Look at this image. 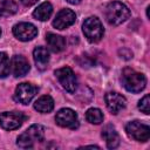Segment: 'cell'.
<instances>
[{"label": "cell", "mask_w": 150, "mask_h": 150, "mask_svg": "<svg viewBox=\"0 0 150 150\" xmlns=\"http://www.w3.org/2000/svg\"><path fill=\"white\" fill-rule=\"evenodd\" d=\"M0 35H1V30H0Z\"/></svg>", "instance_id": "cell-24"}, {"label": "cell", "mask_w": 150, "mask_h": 150, "mask_svg": "<svg viewBox=\"0 0 150 150\" xmlns=\"http://www.w3.org/2000/svg\"><path fill=\"white\" fill-rule=\"evenodd\" d=\"M55 75L60 82V84L68 91V93H75L77 88V79L69 67H63L57 70H55Z\"/></svg>", "instance_id": "cell-7"}, {"label": "cell", "mask_w": 150, "mask_h": 150, "mask_svg": "<svg viewBox=\"0 0 150 150\" xmlns=\"http://www.w3.org/2000/svg\"><path fill=\"white\" fill-rule=\"evenodd\" d=\"M129 16H130L129 8L120 1L109 2L104 8V18L109 25L118 26L124 21H127Z\"/></svg>", "instance_id": "cell-1"}, {"label": "cell", "mask_w": 150, "mask_h": 150, "mask_svg": "<svg viewBox=\"0 0 150 150\" xmlns=\"http://www.w3.org/2000/svg\"><path fill=\"white\" fill-rule=\"evenodd\" d=\"M27 116L20 111H5L0 114V125L5 130H14L22 125Z\"/></svg>", "instance_id": "cell-6"}, {"label": "cell", "mask_w": 150, "mask_h": 150, "mask_svg": "<svg viewBox=\"0 0 150 150\" xmlns=\"http://www.w3.org/2000/svg\"><path fill=\"white\" fill-rule=\"evenodd\" d=\"M54 108V100L49 95H43L40 98H38L34 103V109L38 110L39 112L47 114L50 112Z\"/></svg>", "instance_id": "cell-17"}, {"label": "cell", "mask_w": 150, "mask_h": 150, "mask_svg": "<svg viewBox=\"0 0 150 150\" xmlns=\"http://www.w3.org/2000/svg\"><path fill=\"white\" fill-rule=\"evenodd\" d=\"M122 84L130 93H141L146 86V79L142 73L125 68L122 73Z\"/></svg>", "instance_id": "cell-3"}, {"label": "cell", "mask_w": 150, "mask_h": 150, "mask_svg": "<svg viewBox=\"0 0 150 150\" xmlns=\"http://www.w3.org/2000/svg\"><path fill=\"white\" fill-rule=\"evenodd\" d=\"M69 4H73V5H77V4H80L81 2V0H67Z\"/></svg>", "instance_id": "cell-23"}, {"label": "cell", "mask_w": 150, "mask_h": 150, "mask_svg": "<svg viewBox=\"0 0 150 150\" xmlns=\"http://www.w3.org/2000/svg\"><path fill=\"white\" fill-rule=\"evenodd\" d=\"M11 71V62L8 55L5 52H0V77L5 79L9 75Z\"/></svg>", "instance_id": "cell-21"}, {"label": "cell", "mask_w": 150, "mask_h": 150, "mask_svg": "<svg viewBox=\"0 0 150 150\" xmlns=\"http://www.w3.org/2000/svg\"><path fill=\"white\" fill-rule=\"evenodd\" d=\"M45 137V129L40 124H33L21 135H19L16 144L21 149H30L35 143H39Z\"/></svg>", "instance_id": "cell-2"}, {"label": "cell", "mask_w": 150, "mask_h": 150, "mask_svg": "<svg viewBox=\"0 0 150 150\" xmlns=\"http://www.w3.org/2000/svg\"><path fill=\"white\" fill-rule=\"evenodd\" d=\"M125 131L128 136L138 142H146L150 137V128L149 125L139 122L131 121L125 125Z\"/></svg>", "instance_id": "cell-5"}, {"label": "cell", "mask_w": 150, "mask_h": 150, "mask_svg": "<svg viewBox=\"0 0 150 150\" xmlns=\"http://www.w3.org/2000/svg\"><path fill=\"white\" fill-rule=\"evenodd\" d=\"M46 41L48 43L49 49L52 52H54V53H59V52L63 50L64 47H66L64 39L62 36H60V35L54 34V33H48L46 35Z\"/></svg>", "instance_id": "cell-16"}, {"label": "cell", "mask_w": 150, "mask_h": 150, "mask_svg": "<svg viewBox=\"0 0 150 150\" xmlns=\"http://www.w3.org/2000/svg\"><path fill=\"white\" fill-rule=\"evenodd\" d=\"M105 104L107 108L109 109V111L114 115L118 114L127 104V100L124 96H122L121 94L116 93V91H110L108 94H105Z\"/></svg>", "instance_id": "cell-11"}, {"label": "cell", "mask_w": 150, "mask_h": 150, "mask_svg": "<svg viewBox=\"0 0 150 150\" xmlns=\"http://www.w3.org/2000/svg\"><path fill=\"white\" fill-rule=\"evenodd\" d=\"M102 137L107 143L109 149H115L120 144V136L112 124H107L102 129Z\"/></svg>", "instance_id": "cell-14"}, {"label": "cell", "mask_w": 150, "mask_h": 150, "mask_svg": "<svg viewBox=\"0 0 150 150\" xmlns=\"http://www.w3.org/2000/svg\"><path fill=\"white\" fill-rule=\"evenodd\" d=\"M11 70L15 77L25 76L29 71V63L23 56L15 55L11 61Z\"/></svg>", "instance_id": "cell-13"}, {"label": "cell", "mask_w": 150, "mask_h": 150, "mask_svg": "<svg viewBox=\"0 0 150 150\" xmlns=\"http://www.w3.org/2000/svg\"><path fill=\"white\" fill-rule=\"evenodd\" d=\"M33 57H34V62L36 64V68L41 71L46 70L48 67V62H49V53L47 50V48L45 47H36L33 52Z\"/></svg>", "instance_id": "cell-15"}, {"label": "cell", "mask_w": 150, "mask_h": 150, "mask_svg": "<svg viewBox=\"0 0 150 150\" xmlns=\"http://www.w3.org/2000/svg\"><path fill=\"white\" fill-rule=\"evenodd\" d=\"M52 13H53V6L50 5V2L46 1V2H42L41 5L38 6V8L33 12V16L36 20L47 21L50 18Z\"/></svg>", "instance_id": "cell-18"}, {"label": "cell", "mask_w": 150, "mask_h": 150, "mask_svg": "<svg viewBox=\"0 0 150 150\" xmlns=\"http://www.w3.org/2000/svg\"><path fill=\"white\" fill-rule=\"evenodd\" d=\"M86 118L91 124H100L103 121V112L98 108H90L86 112Z\"/></svg>", "instance_id": "cell-20"}, {"label": "cell", "mask_w": 150, "mask_h": 150, "mask_svg": "<svg viewBox=\"0 0 150 150\" xmlns=\"http://www.w3.org/2000/svg\"><path fill=\"white\" fill-rule=\"evenodd\" d=\"M82 30H83L84 36L90 42L100 41L104 33L103 26L96 16H90V18L86 19L83 22V26H82Z\"/></svg>", "instance_id": "cell-4"}, {"label": "cell", "mask_w": 150, "mask_h": 150, "mask_svg": "<svg viewBox=\"0 0 150 150\" xmlns=\"http://www.w3.org/2000/svg\"><path fill=\"white\" fill-rule=\"evenodd\" d=\"M18 6L13 0H0V18L16 13Z\"/></svg>", "instance_id": "cell-19"}, {"label": "cell", "mask_w": 150, "mask_h": 150, "mask_svg": "<svg viewBox=\"0 0 150 150\" xmlns=\"http://www.w3.org/2000/svg\"><path fill=\"white\" fill-rule=\"evenodd\" d=\"M36 93H38V88L35 86L28 82H22L15 89L14 100L19 103L28 104L33 100V97L36 95Z\"/></svg>", "instance_id": "cell-9"}, {"label": "cell", "mask_w": 150, "mask_h": 150, "mask_svg": "<svg viewBox=\"0 0 150 150\" xmlns=\"http://www.w3.org/2000/svg\"><path fill=\"white\" fill-rule=\"evenodd\" d=\"M75 20H76V15L71 9H68V8L61 9L56 14V16L53 21V26L57 29H64V28H68L69 26H71L75 22Z\"/></svg>", "instance_id": "cell-12"}, {"label": "cell", "mask_w": 150, "mask_h": 150, "mask_svg": "<svg viewBox=\"0 0 150 150\" xmlns=\"http://www.w3.org/2000/svg\"><path fill=\"white\" fill-rule=\"evenodd\" d=\"M13 34L20 41H29L38 35V28L33 23L20 22L13 27Z\"/></svg>", "instance_id": "cell-10"}, {"label": "cell", "mask_w": 150, "mask_h": 150, "mask_svg": "<svg viewBox=\"0 0 150 150\" xmlns=\"http://www.w3.org/2000/svg\"><path fill=\"white\" fill-rule=\"evenodd\" d=\"M55 122L63 128L76 129L79 127V117L70 108H62L55 115Z\"/></svg>", "instance_id": "cell-8"}, {"label": "cell", "mask_w": 150, "mask_h": 150, "mask_svg": "<svg viewBox=\"0 0 150 150\" xmlns=\"http://www.w3.org/2000/svg\"><path fill=\"white\" fill-rule=\"evenodd\" d=\"M138 109L144 114H150V97L149 95H145L139 102H138Z\"/></svg>", "instance_id": "cell-22"}]
</instances>
